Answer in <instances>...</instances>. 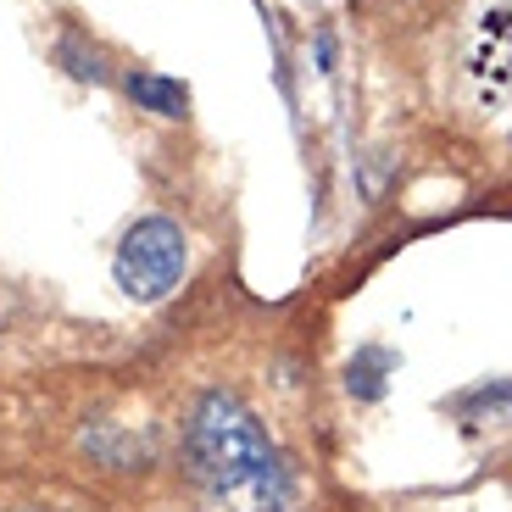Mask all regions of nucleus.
Instances as JSON below:
<instances>
[{"instance_id":"1","label":"nucleus","mask_w":512,"mask_h":512,"mask_svg":"<svg viewBox=\"0 0 512 512\" xmlns=\"http://www.w3.org/2000/svg\"><path fill=\"white\" fill-rule=\"evenodd\" d=\"M184 462L218 512H290L295 485L262 423L223 390H206L184 423Z\"/></svg>"},{"instance_id":"2","label":"nucleus","mask_w":512,"mask_h":512,"mask_svg":"<svg viewBox=\"0 0 512 512\" xmlns=\"http://www.w3.org/2000/svg\"><path fill=\"white\" fill-rule=\"evenodd\" d=\"M184 268H190V245H184V229L173 218H140L123 234L112 256V279L128 301L140 307H156L179 290Z\"/></svg>"},{"instance_id":"3","label":"nucleus","mask_w":512,"mask_h":512,"mask_svg":"<svg viewBox=\"0 0 512 512\" xmlns=\"http://www.w3.org/2000/svg\"><path fill=\"white\" fill-rule=\"evenodd\" d=\"M468 84H474L479 106H501L512 95V12L507 6H490L474 28V45H468Z\"/></svg>"},{"instance_id":"4","label":"nucleus","mask_w":512,"mask_h":512,"mask_svg":"<svg viewBox=\"0 0 512 512\" xmlns=\"http://www.w3.org/2000/svg\"><path fill=\"white\" fill-rule=\"evenodd\" d=\"M123 90H128V101L151 117H184V106H190V90L167 73H128Z\"/></svg>"},{"instance_id":"5","label":"nucleus","mask_w":512,"mask_h":512,"mask_svg":"<svg viewBox=\"0 0 512 512\" xmlns=\"http://www.w3.org/2000/svg\"><path fill=\"white\" fill-rule=\"evenodd\" d=\"M56 62H62L78 84H106V56L95 51L84 34H62V39H56Z\"/></svg>"},{"instance_id":"6","label":"nucleus","mask_w":512,"mask_h":512,"mask_svg":"<svg viewBox=\"0 0 512 512\" xmlns=\"http://www.w3.org/2000/svg\"><path fill=\"white\" fill-rule=\"evenodd\" d=\"M462 418L468 423H490V429H512V379L490 384V390H474L462 401Z\"/></svg>"},{"instance_id":"7","label":"nucleus","mask_w":512,"mask_h":512,"mask_svg":"<svg viewBox=\"0 0 512 512\" xmlns=\"http://www.w3.org/2000/svg\"><path fill=\"white\" fill-rule=\"evenodd\" d=\"M384 373H390V351H362V357L346 368L351 396H362V401H379V390H384Z\"/></svg>"}]
</instances>
